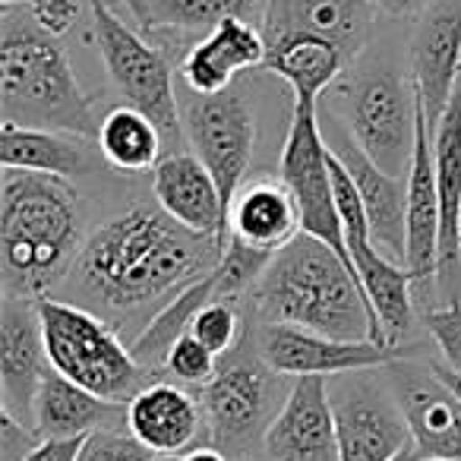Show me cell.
<instances>
[{
	"instance_id": "obj_29",
	"label": "cell",
	"mask_w": 461,
	"mask_h": 461,
	"mask_svg": "<svg viewBox=\"0 0 461 461\" xmlns=\"http://www.w3.org/2000/svg\"><path fill=\"white\" fill-rule=\"evenodd\" d=\"M161 142H165V133L158 130V123L133 104L111 108L98 123L95 136L98 155L104 158V165L123 174L152 171L161 161Z\"/></svg>"
},
{
	"instance_id": "obj_37",
	"label": "cell",
	"mask_w": 461,
	"mask_h": 461,
	"mask_svg": "<svg viewBox=\"0 0 461 461\" xmlns=\"http://www.w3.org/2000/svg\"><path fill=\"white\" fill-rule=\"evenodd\" d=\"M86 436H77V439H39V446L29 452L26 461H77L79 452H83Z\"/></svg>"
},
{
	"instance_id": "obj_27",
	"label": "cell",
	"mask_w": 461,
	"mask_h": 461,
	"mask_svg": "<svg viewBox=\"0 0 461 461\" xmlns=\"http://www.w3.org/2000/svg\"><path fill=\"white\" fill-rule=\"evenodd\" d=\"M351 64L335 41L320 35H285L278 41H266V70L291 86L294 102H320V95L345 73Z\"/></svg>"
},
{
	"instance_id": "obj_35",
	"label": "cell",
	"mask_w": 461,
	"mask_h": 461,
	"mask_svg": "<svg viewBox=\"0 0 461 461\" xmlns=\"http://www.w3.org/2000/svg\"><path fill=\"white\" fill-rule=\"evenodd\" d=\"M35 446H39V433L0 408V461H26Z\"/></svg>"
},
{
	"instance_id": "obj_7",
	"label": "cell",
	"mask_w": 461,
	"mask_h": 461,
	"mask_svg": "<svg viewBox=\"0 0 461 461\" xmlns=\"http://www.w3.org/2000/svg\"><path fill=\"white\" fill-rule=\"evenodd\" d=\"M345 127L354 142L392 177H408L417 142V98L414 79L404 83L389 67H370L351 77L341 89Z\"/></svg>"
},
{
	"instance_id": "obj_38",
	"label": "cell",
	"mask_w": 461,
	"mask_h": 461,
	"mask_svg": "<svg viewBox=\"0 0 461 461\" xmlns=\"http://www.w3.org/2000/svg\"><path fill=\"white\" fill-rule=\"evenodd\" d=\"M373 10L376 14H385V16H395V20H402V16H420L423 10L433 4V0H370Z\"/></svg>"
},
{
	"instance_id": "obj_5",
	"label": "cell",
	"mask_w": 461,
	"mask_h": 461,
	"mask_svg": "<svg viewBox=\"0 0 461 461\" xmlns=\"http://www.w3.org/2000/svg\"><path fill=\"white\" fill-rule=\"evenodd\" d=\"M41 332L51 370L114 404H130L155 373L136 360L121 332L95 310L58 297H39Z\"/></svg>"
},
{
	"instance_id": "obj_11",
	"label": "cell",
	"mask_w": 461,
	"mask_h": 461,
	"mask_svg": "<svg viewBox=\"0 0 461 461\" xmlns=\"http://www.w3.org/2000/svg\"><path fill=\"white\" fill-rule=\"evenodd\" d=\"M184 136L193 155L203 161L221 190L224 209L238 190L247 184V171L257 146V117L238 89H224L215 95H196L184 108Z\"/></svg>"
},
{
	"instance_id": "obj_32",
	"label": "cell",
	"mask_w": 461,
	"mask_h": 461,
	"mask_svg": "<svg viewBox=\"0 0 461 461\" xmlns=\"http://www.w3.org/2000/svg\"><path fill=\"white\" fill-rule=\"evenodd\" d=\"M165 373L177 379L180 385H205L218 373V357L196 339V335H180L167 351Z\"/></svg>"
},
{
	"instance_id": "obj_33",
	"label": "cell",
	"mask_w": 461,
	"mask_h": 461,
	"mask_svg": "<svg viewBox=\"0 0 461 461\" xmlns=\"http://www.w3.org/2000/svg\"><path fill=\"white\" fill-rule=\"evenodd\" d=\"M77 461H155V452L146 448L133 433L123 429H95L86 436Z\"/></svg>"
},
{
	"instance_id": "obj_23",
	"label": "cell",
	"mask_w": 461,
	"mask_h": 461,
	"mask_svg": "<svg viewBox=\"0 0 461 461\" xmlns=\"http://www.w3.org/2000/svg\"><path fill=\"white\" fill-rule=\"evenodd\" d=\"M266 64V35L263 26L230 16L209 29L203 41L186 51L180 64V77L196 95H215L230 89L234 77Z\"/></svg>"
},
{
	"instance_id": "obj_10",
	"label": "cell",
	"mask_w": 461,
	"mask_h": 461,
	"mask_svg": "<svg viewBox=\"0 0 461 461\" xmlns=\"http://www.w3.org/2000/svg\"><path fill=\"white\" fill-rule=\"evenodd\" d=\"M278 177L288 184L291 196H294L303 230L326 240L332 250H339L351 263L339 205H335L329 142L313 102H294V114H291V127L282 146V161H278Z\"/></svg>"
},
{
	"instance_id": "obj_1",
	"label": "cell",
	"mask_w": 461,
	"mask_h": 461,
	"mask_svg": "<svg viewBox=\"0 0 461 461\" xmlns=\"http://www.w3.org/2000/svg\"><path fill=\"white\" fill-rule=\"evenodd\" d=\"M228 240L196 234L161 205H133L83 240L70 285L83 307L95 310L121 332L127 322H149L171 297L209 276Z\"/></svg>"
},
{
	"instance_id": "obj_40",
	"label": "cell",
	"mask_w": 461,
	"mask_h": 461,
	"mask_svg": "<svg viewBox=\"0 0 461 461\" xmlns=\"http://www.w3.org/2000/svg\"><path fill=\"white\" fill-rule=\"evenodd\" d=\"M123 4H127L130 14H133L136 20H140V26L149 29V0H123Z\"/></svg>"
},
{
	"instance_id": "obj_2",
	"label": "cell",
	"mask_w": 461,
	"mask_h": 461,
	"mask_svg": "<svg viewBox=\"0 0 461 461\" xmlns=\"http://www.w3.org/2000/svg\"><path fill=\"white\" fill-rule=\"evenodd\" d=\"M247 297L259 322H285L329 339L385 345L354 266L307 230L272 253Z\"/></svg>"
},
{
	"instance_id": "obj_42",
	"label": "cell",
	"mask_w": 461,
	"mask_h": 461,
	"mask_svg": "<svg viewBox=\"0 0 461 461\" xmlns=\"http://www.w3.org/2000/svg\"><path fill=\"white\" fill-rule=\"evenodd\" d=\"M0 4H29V0H0Z\"/></svg>"
},
{
	"instance_id": "obj_19",
	"label": "cell",
	"mask_w": 461,
	"mask_h": 461,
	"mask_svg": "<svg viewBox=\"0 0 461 461\" xmlns=\"http://www.w3.org/2000/svg\"><path fill=\"white\" fill-rule=\"evenodd\" d=\"M127 433H133L155 455L190 452L203 436L209 439L203 398L186 392L180 383L152 379L127 404Z\"/></svg>"
},
{
	"instance_id": "obj_12",
	"label": "cell",
	"mask_w": 461,
	"mask_h": 461,
	"mask_svg": "<svg viewBox=\"0 0 461 461\" xmlns=\"http://www.w3.org/2000/svg\"><path fill=\"white\" fill-rule=\"evenodd\" d=\"M411 423V448L398 461H461V395L433 366H385Z\"/></svg>"
},
{
	"instance_id": "obj_6",
	"label": "cell",
	"mask_w": 461,
	"mask_h": 461,
	"mask_svg": "<svg viewBox=\"0 0 461 461\" xmlns=\"http://www.w3.org/2000/svg\"><path fill=\"white\" fill-rule=\"evenodd\" d=\"M247 339L224 354L218 373L199 392L209 420V446L224 455H247L263 442L291 389Z\"/></svg>"
},
{
	"instance_id": "obj_28",
	"label": "cell",
	"mask_w": 461,
	"mask_h": 461,
	"mask_svg": "<svg viewBox=\"0 0 461 461\" xmlns=\"http://www.w3.org/2000/svg\"><path fill=\"white\" fill-rule=\"evenodd\" d=\"M0 165L70 180L77 174H89L95 161L83 136L4 121L0 123Z\"/></svg>"
},
{
	"instance_id": "obj_22",
	"label": "cell",
	"mask_w": 461,
	"mask_h": 461,
	"mask_svg": "<svg viewBox=\"0 0 461 461\" xmlns=\"http://www.w3.org/2000/svg\"><path fill=\"white\" fill-rule=\"evenodd\" d=\"M408 272L414 285H433L439 272V184L433 130L423 114V102L417 111V142L408 171Z\"/></svg>"
},
{
	"instance_id": "obj_3",
	"label": "cell",
	"mask_w": 461,
	"mask_h": 461,
	"mask_svg": "<svg viewBox=\"0 0 461 461\" xmlns=\"http://www.w3.org/2000/svg\"><path fill=\"white\" fill-rule=\"evenodd\" d=\"M83 230L67 177L4 167L0 174V282L4 294L48 297L73 272Z\"/></svg>"
},
{
	"instance_id": "obj_15",
	"label": "cell",
	"mask_w": 461,
	"mask_h": 461,
	"mask_svg": "<svg viewBox=\"0 0 461 461\" xmlns=\"http://www.w3.org/2000/svg\"><path fill=\"white\" fill-rule=\"evenodd\" d=\"M269 461H341L326 376H297L263 436Z\"/></svg>"
},
{
	"instance_id": "obj_16",
	"label": "cell",
	"mask_w": 461,
	"mask_h": 461,
	"mask_svg": "<svg viewBox=\"0 0 461 461\" xmlns=\"http://www.w3.org/2000/svg\"><path fill=\"white\" fill-rule=\"evenodd\" d=\"M461 77V0H433L411 41V79L436 133Z\"/></svg>"
},
{
	"instance_id": "obj_26",
	"label": "cell",
	"mask_w": 461,
	"mask_h": 461,
	"mask_svg": "<svg viewBox=\"0 0 461 461\" xmlns=\"http://www.w3.org/2000/svg\"><path fill=\"white\" fill-rule=\"evenodd\" d=\"M345 244L351 253L354 272L364 285L366 301L376 313L385 345L398 348V341L411 332V322H414V288H411L414 278H411L408 266L379 250L366 234L348 238Z\"/></svg>"
},
{
	"instance_id": "obj_18",
	"label": "cell",
	"mask_w": 461,
	"mask_h": 461,
	"mask_svg": "<svg viewBox=\"0 0 461 461\" xmlns=\"http://www.w3.org/2000/svg\"><path fill=\"white\" fill-rule=\"evenodd\" d=\"M436 184H439V297L455 303L461 294V77L433 133Z\"/></svg>"
},
{
	"instance_id": "obj_13",
	"label": "cell",
	"mask_w": 461,
	"mask_h": 461,
	"mask_svg": "<svg viewBox=\"0 0 461 461\" xmlns=\"http://www.w3.org/2000/svg\"><path fill=\"white\" fill-rule=\"evenodd\" d=\"M257 348L282 376H339L351 370H376L398 360V348L379 341H341L285 322H259Z\"/></svg>"
},
{
	"instance_id": "obj_20",
	"label": "cell",
	"mask_w": 461,
	"mask_h": 461,
	"mask_svg": "<svg viewBox=\"0 0 461 461\" xmlns=\"http://www.w3.org/2000/svg\"><path fill=\"white\" fill-rule=\"evenodd\" d=\"M155 203L184 228L228 240V209L212 171L196 155L174 152L152 167Z\"/></svg>"
},
{
	"instance_id": "obj_31",
	"label": "cell",
	"mask_w": 461,
	"mask_h": 461,
	"mask_svg": "<svg viewBox=\"0 0 461 461\" xmlns=\"http://www.w3.org/2000/svg\"><path fill=\"white\" fill-rule=\"evenodd\" d=\"M190 335H196L205 348H209L215 357L230 354L240 341L247 339L244 313H240L238 301H228V297H215L209 301L190 322Z\"/></svg>"
},
{
	"instance_id": "obj_24",
	"label": "cell",
	"mask_w": 461,
	"mask_h": 461,
	"mask_svg": "<svg viewBox=\"0 0 461 461\" xmlns=\"http://www.w3.org/2000/svg\"><path fill=\"white\" fill-rule=\"evenodd\" d=\"M39 439H77L95 429L127 427V404L98 398L60 373H48L32 404V423Z\"/></svg>"
},
{
	"instance_id": "obj_39",
	"label": "cell",
	"mask_w": 461,
	"mask_h": 461,
	"mask_svg": "<svg viewBox=\"0 0 461 461\" xmlns=\"http://www.w3.org/2000/svg\"><path fill=\"white\" fill-rule=\"evenodd\" d=\"M155 461H230V455H224L215 446H196L190 452H177V455H155Z\"/></svg>"
},
{
	"instance_id": "obj_14",
	"label": "cell",
	"mask_w": 461,
	"mask_h": 461,
	"mask_svg": "<svg viewBox=\"0 0 461 461\" xmlns=\"http://www.w3.org/2000/svg\"><path fill=\"white\" fill-rule=\"evenodd\" d=\"M51 373L39 301L4 294L0 303V398L4 411L32 423V404Z\"/></svg>"
},
{
	"instance_id": "obj_36",
	"label": "cell",
	"mask_w": 461,
	"mask_h": 461,
	"mask_svg": "<svg viewBox=\"0 0 461 461\" xmlns=\"http://www.w3.org/2000/svg\"><path fill=\"white\" fill-rule=\"evenodd\" d=\"M26 7H29V14L35 16V23H39L45 32H51V35H58V39H60V35H64L67 29L79 20L83 0H29Z\"/></svg>"
},
{
	"instance_id": "obj_30",
	"label": "cell",
	"mask_w": 461,
	"mask_h": 461,
	"mask_svg": "<svg viewBox=\"0 0 461 461\" xmlns=\"http://www.w3.org/2000/svg\"><path fill=\"white\" fill-rule=\"evenodd\" d=\"M269 0H149V29H215L218 23L238 16L263 26Z\"/></svg>"
},
{
	"instance_id": "obj_9",
	"label": "cell",
	"mask_w": 461,
	"mask_h": 461,
	"mask_svg": "<svg viewBox=\"0 0 461 461\" xmlns=\"http://www.w3.org/2000/svg\"><path fill=\"white\" fill-rule=\"evenodd\" d=\"M89 10L98 51L123 104H133L152 117L165 140H177L184 133V117L177 111L171 64L165 60V54L149 45L140 32H133L108 7V0H89Z\"/></svg>"
},
{
	"instance_id": "obj_17",
	"label": "cell",
	"mask_w": 461,
	"mask_h": 461,
	"mask_svg": "<svg viewBox=\"0 0 461 461\" xmlns=\"http://www.w3.org/2000/svg\"><path fill=\"white\" fill-rule=\"evenodd\" d=\"M326 142L354 177V186H357L366 218H370L373 244H379V250L408 266V177L402 180L385 174L354 142L348 127H329Z\"/></svg>"
},
{
	"instance_id": "obj_34",
	"label": "cell",
	"mask_w": 461,
	"mask_h": 461,
	"mask_svg": "<svg viewBox=\"0 0 461 461\" xmlns=\"http://www.w3.org/2000/svg\"><path fill=\"white\" fill-rule=\"evenodd\" d=\"M423 326H427L436 348L446 357V366L461 376V301L427 310L423 313Z\"/></svg>"
},
{
	"instance_id": "obj_8",
	"label": "cell",
	"mask_w": 461,
	"mask_h": 461,
	"mask_svg": "<svg viewBox=\"0 0 461 461\" xmlns=\"http://www.w3.org/2000/svg\"><path fill=\"white\" fill-rule=\"evenodd\" d=\"M351 370L329 376L341 461H398L411 448V423L389 373Z\"/></svg>"
},
{
	"instance_id": "obj_41",
	"label": "cell",
	"mask_w": 461,
	"mask_h": 461,
	"mask_svg": "<svg viewBox=\"0 0 461 461\" xmlns=\"http://www.w3.org/2000/svg\"><path fill=\"white\" fill-rule=\"evenodd\" d=\"M433 370L439 373V376H442V383H446L448 389H452V392H458V395H461V376H458V373H452V370H448V366H433Z\"/></svg>"
},
{
	"instance_id": "obj_21",
	"label": "cell",
	"mask_w": 461,
	"mask_h": 461,
	"mask_svg": "<svg viewBox=\"0 0 461 461\" xmlns=\"http://www.w3.org/2000/svg\"><path fill=\"white\" fill-rule=\"evenodd\" d=\"M370 0H269L263 16L266 41H278L285 35H320L348 54L357 58L370 39L373 23Z\"/></svg>"
},
{
	"instance_id": "obj_25",
	"label": "cell",
	"mask_w": 461,
	"mask_h": 461,
	"mask_svg": "<svg viewBox=\"0 0 461 461\" xmlns=\"http://www.w3.org/2000/svg\"><path fill=\"white\" fill-rule=\"evenodd\" d=\"M303 230L301 212L282 177H253L238 190L228 212V238L263 253H278Z\"/></svg>"
},
{
	"instance_id": "obj_4",
	"label": "cell",
	"mask_w": 461,
	"mask_h": 461,
	"mask_svg": "<svg viewBox=\"0 0 461 461\" xmlns=\"http://www.w3.org/2000/svg\"><path fill=\"white\" fill-rule=\"evenodd\" d=\"M0 111L20 127L60 130L95 140L98 117L58 35L45 32L16 4L0 10Z\"/></svg>"
}]
</instances>
